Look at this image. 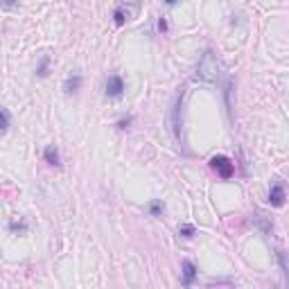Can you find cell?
Masks as SVG:
<instances>
[{"label": "cell", "instance_id": "6da1fadb", "mask_svg": "<svg viewBox=\"0 0 289 289\" xmlns=\"http://www.w3.org/2000/svg\"><path fill=\"white\" fill-rule=\"evenodd\" d=\"M197 79L206 81V84H215L219 79V59L213 50H206L201 54V59L197 64Z\"/></svg>", "mask_w": 289, "mask_h": 289}, {"label": "cell", "instance_id": "7a4b0ae2", "mask_svg": "<svg viewBox=\"0 0 289 289\" xmlns=\"http://www.w3.org/2000/svg\"><path fill=\"white\" fill-rule=\"evenodd\" d=\"M140 11V0H118V7H115V25H124V23L134 21Z\"/></svg>", "mask_w": 289, "mask_h": 289}, {"label": "cell", "instance_id": "3957f363", "mask_svg": "<svg viewBox=\"0 0 289 289\" xmlns=\"http://www.w3.org/2000/svg\"><path fill=\"white\" fill-rule=\"evenodd\" d=\"M210 167H213V170L217 172L221 179H230V177H233V172H235L233 161H230V158H226V156H213V158H210Z\"/></svg>", "mask_w": 289, "mask_h": 289}, {"label": "cell", "instance_id": "277c9868", "mask_svg": "<svg viewBox=\"0 0 289 289\" xmlns=\"http://www.w3.org/2000/svg\"><path fill=\"white\" fill-rule=\"evenodd\" d=\"M124 91V81L120 75H111L107 79V95L108 97H120Z\"/></svg>", "mask_w": 289, "mask_h": 289}, {"label": "cell", "instance_id": "5b68a950", "mask_svg": "<svg viewBox=\"0 0 289 289\" xmlns=\"http://www.w3.org/2000/svg\"><path fill=\"white\" fill-rule=\"evenodd\" d=\"M269 204L276 206V208L285 204V187L283 185H278V183H276V185L269 190Z\"/></svg>", "mask_w": 289, "mask_h": 289}, {"label": "cell", "instance_id": "8992f818", "mask_svg": "<svg viewBox=\"0 0 289 289\" xmlns=\"http://www.w3.org/2000/svg\"><path fill=\"white\" fill-rule=\"evenodd\" d=\"M197 276V267L190 260H183V285H192Z\"/></svg>", "mask_w": 289, "mask_h": 289}, {"label": "cell", "instance_id": "52a82bcc", "mask_svg": "<svg viewBox=\"0 0 289 289\" xmlns=\"http://www.w3.org/2000/svg\"><path fill=\"white\" fill-rule=\"evenodd\" d=\"M43 158H45V163H48V165H52V167H59L61 165V163H59V151L54 149L52 144H50V147H45Z\"/></svg>", "mask_w": 289, "mask_h": 289}, {"label": "cell", "instance_id": "ba28073f", "mask_svg": "<svg viewBox=\"0 0 289 289\" xmlns=\"http://www.w3.org/2000/svg\"><path fill=\"white\" fill-rule=\"evenodd\" d=\"M251 217H253V221H255V224H257V226H260V228H262V230H264V233H267V235H269V233H271V230H273L271 221H269V219H267V215H262V213H253V215H251Z\"/></svg>", "mask_w": 289, "mask_h": 289}, {"label": "cell", "instance_id": "9c48e42d", "mask_svg": "<svg viewBox=\"0 0 289 289\" xmlns=\"http://www.w3.org/2000/svg\"><path fill=\"white\" fill-rule=\"evenodd\" d=\"M79 86H81V77L79 75H72V77H68V79H66L64 91L70 95V93H77V91H79Z\"/></svg>", "mask_w": 289, "mask_h": 289}, {"label": "cell", "instance_id": "30bf717a", "mask_svg": "<svg viewBox=\"0 0 289 289\" xmlns=\"http://www.w3.org/2000/svg\"><path fill=\"white\" fill-rule=\"evenodd\" d=\"M9 228L11 230H14V233H25V230H27V224H25V221H18V219H14V221H11V224H9Z\"/></svg>", "mask_w": 289, "mask_h": 289}, {"label": "cell", "instance_id": "8fae6325", "mask_svg": "<svg viewBox=\"0 0 289 289\" xmlns=\"http://www.w3.org/2000/svg\"><path fill=\"white\" fill-rule=\"evenodd\" d=\"M149 213L154 215V217H161V213H163V204H161V201H151V204H149Z\"/></svg>", "mask_w": 289, "mask_h": 289}, {"label": "cell", "instance_id": "7c38bea8", "mask_svg": "<svg viewBox=\"0 0 289 289\" xmlns=\"http://www.w3.org/2000/svg\"><path fill=\"white\" fill-rule=\"evenodd\" d=\"M48 64H50V59H48V57H43L41 64H38V68H36V75H38V77L45 75V70H48Z\"/></svg>", "mask_w": 289, "mask_h": 289}, {"label": "cell", "instance_id": "4fadbf2b", "mask_svg": "<svg viewBox=\"0 0 289 289\" xmlns=\"http://www.w3.org/2000/svg\"><path fill=\"white\" fill-rule=\"evenodd\" d=\"M179 233H181L183 237H192L194 235V228L190 224H185V226H181V228H179Z\"/></svg>", "mask_w": 289, "mask_h": 289}, {"label": "cell", "instance_id": "5bb4252c", "mask_svg": "<svg viewBox=\"0 0 289 289\" xmlns=\"http://www.w3.org/2000/svg\"><path fill=\"white\" fill-rule=\"evenodd\" d=\"M7 129H9V111L2 108V131H7Z\"/></svg>", "mask_w": 289, "mask_h": 289}, {"label": "cell", "instance_id": "9a60e30c", "mask_svg": "<svg viewBox=\"0 0 289 289\" xmlns=\"http://www.w3.org/2000/svg\"><path fill=\"white\" fill-rule=\"evenodd\" d=\"M14 5H16V0H2V7H5V9H11Z\"/></svg>", "mask_w": 289, "mask_h": 289}, {"label": "cell", "instance_id": "2e32d148", "mask_svg": "<svg viewBox=\"0 0 289 289\" xmlns=\"http://www.w3.org/2000/svg\"><path fill=\"white\" fill-rule=\"evenodd\" d=\"M129 122H131V120H129V118H127V120H122V122H120V124H118V127H120V129H127V127H129Z\"/></svg>", "mask_w": 289, "mask_h": 289}, {"label": "cell", "instance_id": "e0dca14e", "mask_svg": "<svg viewBox=\"0 0 289 289\" xmlns=\"http://www.w3.org/2000/svg\"><path fill=\"white\" fill-rule=\"evenodd\" d=\"M158 27H161L163 32H165V30H167V23H165V21H163V18H161V21H158Z\"/></svg>", "mask_w": 289, "mask_h": 289}, {"label": "cell", "instance_id": "ac0fdd59", "mask_svg": "<svg viewBox=\"0 0 289 289\" xmlns=\"http://www.w3.org/2000/svg\"><path fill=\"white\" fill-rule=\"evenodd\" d=\"M165 2H167V5H177L179 0H165Z\"/></svg>", "mask_w": 289, "mask_h": 289}]
</instances>
